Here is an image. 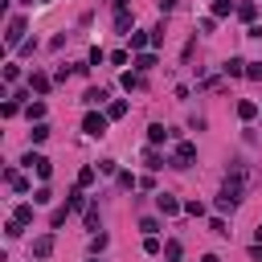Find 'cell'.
<instances>
[{
  "instance_id": "6da1fadb",
  "label": "cell",
  "mask_w": 262,
  "mask_h": 262,
  "mask_svg": "<svg viewBox=\"0 0 262 262\" xmlns=\"http://www.w3.org/2000/svg\"><path fill=\"white\" fill-rule=\"evenodd\" d=\"M246 188H250V172H246V164H234V172L225 176V184H221V196H229V201H242L246 196Z\"/></svg>"
},
{
  "instance_id": "7a4b0ae2",
  "label": "cell",
  "mask_w": 262,
  "mask_h": 262,
  "mask_svg": "<svg viewBox=\"0 0 262 262\" xmlns=\"http://www.w3.org/2000/svg\"><path fill=\"white\" fill-rule=\"evenodd\" d=\"M25 164H29V168L37 172L41 180H49V176H53V164H49V160H45L41 152H29V156H25Z\"/></svg>"
},
{
  "instance_id": "3957f363",
  "label": "cell",
  "mask_w": 262,
  "mask_h": 262,
  "mask_svg": "<svg viewBox=\"0 0 262 262\" xmlns=\"http://www.w3.org/2000/svg\"><path fill=\"white\" fill-rule=\"evenodd\" d=\"M82 131H86V136H107V115L90 111V115L82 119Z\"/></svg>"
},
{
  "instance_id": "277c9868",
  "label": "cell",
  "mask_w": 262,
  "mask_h": 262,
  "mask_svg": "<svg viewBox=\"0 0 262 262\" xmlns=\"http://www.w3.org/2000/svg\"><path fill=\"white\" fill-rule=\"evenodd\" d=\"M156 209H160L164 217H172V213H180L184 205L176 201V196H172V192H160V196H156Z\"/></svg>"
},
{
  "instance_id": "5b68a950",
  "label": "cell",
  "mask_w": 262,
  "mask_h": 262,
  "mask_svg": "<svg viewBox=\"0 0 262 262\" xmlns=\"http://www.w3.org/2000/svg\"><path fill=\"white\" fill-rule=\"evenodd\" d=\"M192 160H196V148H192V144H176V160H172V168H188Z\"/></svg>"
},
{
  "instance_id": "8992f818",
  "label": "cell",
  "mask_w": 262,
  "mask_h": 262,
  "mask_svg": "<svg viewBox=\"0 0 262 262\" xmlns=\"http://www.w3.org/2000/svg\"><path fill=\"white\" fill-rule=\"evenodd\" d=\"M5 37H9V45H21V37H25V21H21V17L9 21V33H5Z\"/></svg>"
},
{
  "instance_id": "52a82bcc",
  "label": "cell",
  "mask_w": 262,
  "mask_h": 262,
  "mask_svg": "<svg viewBox=\"0 0 262 262\" xmlns=\"http://www.w3.org/2000/svg\"><path fill=\"white\" fill-rule=\"evenodd\" d=\"M33 254H37V258H49V254H53V234H41L37 242H33Z\"/></svg>"
},
{
  "instance_id": "ba28073f",
  "label": "cell",
  "mask_w": 262,
  "mask_h": 262,
  "mask_svg": "<svg viewBox=\"0 0 262 262\" xmlns=\"http://www.w3.org/2000/svg\"><path fill=\"white\" fill-rule=\"evenodd\" d=\"M168 136H172V131L164 127V123H152V127H148V144H152V148H156V144H164Z\"/></svg>"
},
{
  "instance_id": "9c48e42d",
  "label": "cell",
  "mask_w": 262,
  "mask_h": 262,
  "mask_svg": "<svg viewBox=\"0 0 262 262\" xmlns=\"http://www.w3.org/2000/svg\"><path fill=\"white\" fill-rule=\"evenodd\" d=\"M246 66H250V61H242V57H229V61L221 66V70H225L229 78H242V74H246Z\"/></svg>"
},
{
  "instance_id": "30bf717a",
  "label": "cell",
  "mask_w": 262,
  "mask_h": 262,
  "mask_svg": "<svg viewBox=\"0 0 262 262\" xmlns=\"http://www.w3.org/2000/svg\"><path fill=\"white\" fill-rule=\"evenodd\" d=\"M82 98H86L90 107H103V103H107V90H103V86H90V90H86Z\"/></svg>"
},
{
  "instance_id": "8fae6325",
  "label": "cell",
  "mask_w": 262,
  "mask_h": 262,
  "mask_svg": "<svg viewBox=\"0 0 262 262\" xmlns=\"http://www.w3.org/2000/svg\"><path fill=\"white\" fill-rule=\"evenodd\" d=\"M148 70H156V53H140L136 57V74H148Z\"/></svg>"
},
{
  "instance_id": "7c38bea8",
  "label": "cell",
  "mask_w": 262,
  "mask_h": 262,
  "mask_svg": "<svg viewBox=\"0 0 262 262\" xmlns=\"http://www.w3.org/2000/svg\"><path fill=\"white\" fill-rule=\"evenodd\" d=\"M29 90L45 94V90H49V74H29Z\"/></svg>"
},
{
  "instance_id": "4fadbf2b",
  "label": "cell",
  "mask_w": 262,
  "mask_h": 262,
  "mask_svg": "<svg viewBox=\"0 0 262 262\" xmlns=\"http://www.w3.org/2000/svg\"><path fill=\"white\" fill-rule=\"evenodd\" d=\"M144 164H148V168L156 172V168H164V156H160L156 148H148V152H144Z\"/></svg>"
},
{
  "instance_id": "5bb4252c",
  "label": "cell",
  "mask_w": 262,
  "mask_h": 262,
  "mask_svg": "<svg viewBox=\"0 0 262 262\" xmlns=\"http://www.w3.org/2000/svg\"><path fill=\"white\" fill-rule=\"evenodd\" d=\"M238 17H242V21H254V17H258V0H246V5H238Z\"/></svg>"
},
{
  "instance_id": "9a60e30c",
  "label": "cell",
  "mask_w": 262,
  "mask_h": 262,
  "mask_svg": "<svg viewBox=\"0 0 262 262\" xmlns=\"http://www.w3.org/2000/svg\"><path fill=\"white\" fill-rule=\"evenodd\" d=\"M82 205H86V192H82V188H74V192H70V201H66V209L74 213V209H82Z\"/></svg>"
},
{
  "instance_id": "2e32d148",
  "label": "cell",
  "mask_w": 262,
  "mask_h": 262,
  "mask_svg": "<svg viewBox=\"0 0 262 262\" xmlns=\"http://www.w3.org/2000/svg\"><path fill=\"white\" fill-rule=\"evenodd\" d=\"M127 115V103H123V98H115V103L107 107V119H123Z\"/></svg>"
},
{
  "instance_id": "e0dca14e",
  "label": "cell",
  "mask_w": 262,
  "mask_h": 262,
  "mask_svg": "<svg viewBox=\"0 0 262 262\" xmlns=\"http://www.w3.org/2000/svg\"><path fill=\"white\" fill-rule=\"evenodd\" d=\"M254 115H258V103H250V98L238 103V119H254Z\"/></svg>"
},
{
  "instance_id": "ac0fdd59",
  "label": "cell",
  "mask_w": 262,
  "mask_h": 262,
  "mask_svg": "<svg viewBox=\"0 0 262 262\" xmlns=\"http://www.w3.org/2000/svg\"><path fill=\"white\" fill-rule=\"evenodd\" d=\"M94 176H98V172H94V168H90V164H86V168L78 172V188H90V184H94Z\"/></svg>"
},
{
  "instance_id": "d6986e66",
  "label": "cell",
  "mask_w": 262,
  "mask_h": 262,
  "mask_svg": "<svg viewBox=\"0 0 262 262\" xmlns=\"http://www.w3.org/2000/svg\"><path fill=\"white\" fill-rule=\"evenodd\" d=\"M13 221H17V225H29V221H33V205H21V209L13 213Z\"/></svg>"
},
{
  "instance_id": "ffe728a7",
  "label": "cell",
  "mask_w": 262,
  "mask_h": 262,
  "mask_svg": "<svg viewBox=\"0 0 262 262\" xmlns=\"http://www.w3.org/2000/svg\"><path fill=\"white\" fill-rule=\"evenodd\" d=\"M123 86H127V90H140V86H144V74H131V70H127V74H123Z\"/></svg>"
},
{
  "instance_id": "44dd1931",
  "label": "cell",
  "mask_w": 262,
  "mask_h": 262,
  "mask_svg": "<svg viewBox=\"0 0 262 262\" xmlns=\"http://www.w3.org/2000/svg\"><path fill=\"white\" fill-rule=\"evenodd\" d=\"M234 13V5H229V0H213V17H229Z\"/></svg>"
},
{
  "instance_id": "7402d4cb",
  "label": "cell",
  "mask_w": 262,
  "mask_h": 262,
  "mask_svg": "<svg viewBox=\"0 0 262 262\" xmlns=\"http://www.w3.org/2000/svg\"><path fill=\"white\" fill-rule=\"evenodd\" d=\"M184 213H188V217H205V205H201V201H184Z\"/></svg>"
},
{
  "instance_id": "603a6c76",
  "label": "cell",
  "mask_w": 262,
  "mask_h": 262,
  "mask_svg": "<svg viewBox=\"0 0 262 262\" xmlns=\"http://www.w3.org/2000/svg\"><path fill=\"white\" fill-rule=\"evenodd\" d=\"M246 78H250V82H262V61H250V66H246Z\"/></svg>"
},
{
  "instance_id": "cb8c5ba5",
  "label": "cell",
  "mask_w": 262,
  "mask_h": 262,
  "mask_svg": "<svg viewBox=\"0 0 262 262\" xmlns=\"http://www.w3.org/2000/svg\"><path fill=\"white\" fill-rule=\"evenodd\" d=\"M127 37H131V49H144L152 37H148V33H127Z\"/></svg>"
},
{
  "instance_id": "d4e9b609",
  "label": "cell",
  "mask_w": 262,
  "mask_h": 262,
  "mask_svg": "<svg viewBox=\"0 0 262 262\" xmlns=\"http://www.w3.org/2000/svg\"><path fill=\"white\" fill-rule=\"evenodd\" d=\"M49 201H53L49 188H37V192H33V205H49Z\"/></svg>"
},
{
  "instance_id": "484cf974",
  "label": "cell",
  "mask_w": 262,
  "mask_h": 262,
  "mask_svg": "<svg viewBox=\"0 0 262 262\" xmlns=\"http://www.w3.org/2000/svg\"><path fill=\"white\" fill-rule=\"evenodd\" d=\"M140 229H144V234H160V221H156V217H144Z\"/></svg>"
},
{
  "instance_id": "4316f807",
  "label": "cell",
  "mask_w": 262,
  "mask_h": 262,
  "mask_svg": "<svg viewBox=\"0 0 262 262\" xmlns=\"http://www.w3.org/2000/svg\"><path fill=\"white\" fill-rule=\"evenodd\" d=\"M209 229H213L217 238H229V229H225V221H221V217H213V221H209Z\"/></svg>"
},
{
  "instance_id": "83f0119b",
  "label": "cell",
  "mask_w": 262,
  "mask_h": 262,
  "mask_svg": "<svg viewBox=\"0 0 262 262\" xmlns=\"http://www.w3.org/2000/svg\"><path fill=\"white\" fill-rule=\"evenodd\" d=\"M66 217H70V209H53V217H49V225L57 229V225H66Z\"/></svg>"
},
{
  "instance_id": "f1b7e54d",
  "label": "cell",
  "mask_w": 262,
  "mask_h": 262,
  "mask_svg": "<svg viewBox=\"0 0 262 262\" xmlns=\"http://www.w3.org/2000/svg\"><path fill=\"white\" fill-rule=\"evenodd\" d=\"M41 140H49V127H45V123L33 127V144H41Z\"/></svg>"
},
{
  "instance_id": "f546056e",
  "label": "cell",
  "mask_w": 262,
  "mask_h": 262,
  "mask_svg": "<svg viewBox=\"0 0 262 262\" xmlns=\"http://www.w3.org/2000/svg\"><path fill=\"white\" fill-rule=\"evenodd\" d=\"M9 184H13L17 192H29V184H25V176H17V172H9Z\"/></svg>"
},
{
  "instance_id": "4dcf8cb0",
  "label": "cell",
  "mask_w": 262,
  "mask_h": 262,
  "mask_svg": "<svg viewBox=\"0 0 262 262\" xmlns=\"http://www.w3.org/2000/svg\"><path fill=\"white\" fill-rule=\"evenodd\" d=\"M144 250H148V254H160V238L148 234V238H144Z\"/></svg>"
},
{
  "instance_id": "1f68e13d",
  "label": "cell",
  "mask_w": 262,
  "mask_h": 262,
  "mask_svg": "<svg viewBox=\"0 0 262 262\" xmlns=\"http://www.w3.org/2000/svg\"><path fill=\"white\" fill-rule=\"evenodd\" d=\"M29 119H45V103H29Z\"/></svg>"
},
{
  "instance_id": "d6a6232c",
  "label": "cell",
  "mask_w": 262,
  "mask_h": 262,
  "mask_svg": "<svg viewBox=\"0 0 262 262\" xmlns=\"http://www.w3.org/2000/svg\"><path fill=\"white\" fill-rule=\"evenodd\" d=\"M90 250H94V254L107 250V234H94V238H90Z\"/></svg>"
},
{
  "instance_id": "836d02e7",
  "label": "cell",
  "mask_w": 262,
  "mask_h": 262,
  "mask_svg": "<svg viewBox=\"0 0 262 262\" xmlns=\"http://www.w3.org/2000/svg\"><path fill=\"white\" fill-rule=\"evenodd\" d=\"M98 172H103V176H115L119 168H115V160H103V164H98Z\"/></svg>"
},
{
  "instance_id": "e575fe53",
  "label": "cell",
  "mask_w": 262,
  "mask_h": 262,
  "mask_svg": "<svg viewBox=\"0 0 262 262\" xmlns=\"http://www.w3.org/2000/svg\"><path fill=\"white\" fill-rule=\"evenodd\" d=\"M176 9V0H160V13H172Z\"/></svg>"
},
{
  "instance_id": "d590c367",
  "label": "cell",
  "mask_w": 262,
  "mask_h": 262,
  "mask_svg": "<svg viewBox=\"0 0 262 262\" xmlns=\"http://www.w3.org/2000/svg\"><path fill=\"white\" fill-rule=\"evenodd\" d=\"M201 262H221V258H217V254H205V258H201Z\"/></svg>"
},
{
  "instance_id": "8d00e7d4",
  "label": "cell",
  "mask_w": 262,
  "mask_h": 262,
  "mask_svg": "<svg viewBox=\"0 0 262 262\" xmlns=\"http://www.w3.org/2000/svg\"><path fill=\"white\" fill-rule=\"evenodd\" d=\"M168 262H180V258H168Z\"/></svg>"
}]
</instances>
